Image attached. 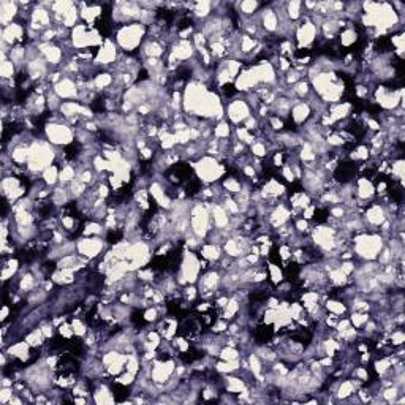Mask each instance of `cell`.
I'll list each match as a JSON object with an SVG mask.
<instances>
[{
  "label": "cell",
  "instance_id": "6da1fadb",
  "mask_svg": "<svg viewBox=\"0 0 405 405\" xmlns=\"http://www.w3.org/2000/svg\"><path fill=\"white\" fill-rule=\"evenodd\" d=\"M146 34H148V27L143 26L141 23L125 24L117 29L116 43L122 49V53L131 54L133 51L141 48L144 40H146Z\"/></svg>",
  "mask_w": 405,
  "mask_h": 405
},
{
  "label": "cell",
  "instance_id": "7a4b0ae2",
  "mask_svg": "<svg viewBox=\"0 0 405 405\" xmlns=\"http://www.w3.org/2000/svg\"><path fill=\"white\" fill-rule=\"evenodd\" d=\"M353 244V252L361 259L366 261H375L380 250L385 245L383 236L380 233H359L355 236V239L351 241Z\"/></svg>",
  "mask_w": 405,
  "mask_h": 405
},
{
  "label": "cell",
  "instance_id": "3957f363",
  "mask_svg": "<svg viewBox=\"0 0 405 405\" xmlns=\"http://www.w3.org/2000/svg\"><path fill=\"white\" fill-rule=\"evenodd\" d=\"M193 168L196 173V178H198L203 184L217 182L226 171L225 165H222L215 157H211V155H203L201 159L196 160Z\"/></svg>",
  "mask_w": 405,
  "mask_h": 405
},
{
  "label": "cell",
  "instance_id": "277c9868",
  "mask_svg": "<svg viewBox=\"0 0 405 405\" xmlns=\"http://www.w3.org/2000/svg\"><path fill=\"white\" fill-rule=\"evenodd\" d=\"M201 263L193 250H185L182 253V261L179 273H176V280L179 285H195L200 279Z\"/></svg>",
  "mask_w": 405,
  "mask_h": 405
},
{
  "label": "cell",
  "instance_id": "5b68a950",
  "mask_svg": "<svg viewBox=\"0 0 405 405\" xmlns=\"http://www.w3.org/2000/svg\"><path fill=\"white\" fill-rule=\"evenodd\" d=\"M189 217H190V230H192V233L196 237H200L201 241H204L207 233H209V230L212 228L209 207H207L206 204H203V203L192 204Z\"/></svg>",
  "mask_w": 405,
  "mask_h": 405
},
{
  "label": "cell",
  "instance_id": "8992f818",
  "mask_svg": "<svg viewBox=\"0 0 405 405\" xmlns=\"http://www.w3.org/2000/svg\"><path fill=\"white\" fill-rule=\"evenodd\" d=\"M45 134L53 146H68L75 141V130L64 122H48L45 127Z\"/></svg>",
  "mask_w": 405,
  "mask_h": 405
},
{
  "label": "cell",
  "instance_id": "52a82bcc",
  "mask_svg": "<svg viewBox=\"0 0 405 405\" xmlns=\"http://www.w3.org/2000/svg\"><path fill=\"white\" fill-rule=\"evenodd\" d=\"M303 23L296 26L295 35H296V43L299 49H309L315 43L318 37V27L310 21V16L301 18Z\"/></svg>",
  "mask_w": 405,
  "mask_h": 405
},
{
  "label": "cell",
  "instance_id": "ba28073f",
  "mask_svg": "<svg viewBox=\"0 0 405 405\" xmlns=\"http://www.w3.org/2000/svg\"><path fill=\"white\" fill-rule=\"evenodd\" d=\"M105 247V239H101L100 236H84L78 239L76 242V252L87 259L98 258Z\"/></svg>",
  "mask_w": 405,
  "mask_h": 405
},
{
  "label": "cell",
  "instance_id": "9c48e42d",
  "mask_svg": "<svg viewBox=\"0 0 405 405\" xmlns=\"http://www.w3.org/2000/svg\"><path fill=\"white\" fill-rule=\"evenodd\" d=\"M174 370H176V361L173 358L165 359V361L155 359L154 364H152V369H151V378L155 385L162 386L174 375Z\"/></svg>",
  "mask_w": 405,
  "mask_h": 405
},
{
  "label": "cell",
  "instance_id": "30bf717a",
  "mask_svg": "<svg viewBox=\"0 0 405 405\" xmlns=\"http://www.w3.org/2000/svg\"><path fill=\"white\" fill-rule=\"evenodd\" d=\"M222 276L219 271H207L198 279V292L203 299H209L217 295V290L220 288Z\"/></svg>",
  "mask_w": 405,
  "mask_h": 405
},
{
  "label": "cell",
  "instance_id": "8fae6325",
  "mask_svg": "<svg viewBox=\"0 0 405 405\" xmlns=\"http://www.w3.org/2000/svg\"><path fill=\"white\" fill-rule=\"evenodd\" d=\"M117 45L111 41L109 38H105V43H103L95 53V59H93V65H101V67H111L112 64H116V60L119 57Z\"/></svg>",
  "mask_w": 405,
  "mask_h": 405
},
{
  "label": "cell",
  "instance_id": "7c38bea8",
  "mask_svg": "<svg viewBox=\"0 0 405 405\" xmlns=\"http://www.w3.org/2000/svg\"><path fill=\"white\" fill-rule=\"evenodd\" d=\"M250 111H252V108L248 106V103L245 100H242V98L230 101V105H228L226 109H225L228 119H230V123L237 125V127H239L241 123H244V120L247 117L252 116Z\"/></svg>",
  "mask_w": 405,
  "mask_h": 405
},
{
  "label": "cell",
  "instance_id": "4fadbf2b",
  "mask_svg": "<svg viewBox=\"0 0 405 405\" xmlns=\"http://www.w3.org/2000/svg\"><path fill=\"white\" fill-rule=\"evenodd\" d=\"M386 219H388L386 209L381 204H377V203H370V206L366 209L364 215H362L366 230H367V226L372 228V230H377V228H380V225Z\"/></svg>",
  "mask_w": 405,
  "mask_h": 405
},
{
  "label": "cell",
  "instance_id": "5bb4252c",
  "mask_svg": "<svg viewBox=\"0 0 405 405\" xmlns=\"http://www.w3.org/2000/svg\"><path fill=\"white\" fill-rule=\"evenodd\" d=\"M53 90L62 100H75L79 95V89L76 86V81L73 78H62L56 86H53Z\"/></svg>",
  "mask_w": 405,
  "mask_h": 405
},
{
  "label": "cell",
  "instance_id": "9a60e30c",
  "mask_svg": "<svg viewBox=\"0 0 405 405\" xmlns=\"http://www.w3.org/2000/svg\"><path fill=\"white\" fill-rule=\"evenodd\" d=\"M312 108L307 101H296L295 105L292 106V111H290V120H292L296 127H301L304 125V123L312 117Z\"/></svg>",
  "mask_w": 405,
  "mask_h": 405
},
{
  "label": "cell",
  "instance_id": "2e32d148",
  "mask_svg": "<svg viewBox=\"0 0 405 405\" xmlns=\"http://www.w3.org/2000/svg\"><path fill=\"white\" fill-rule=\"evenodd\" d=\"M292 217H293L292 215V209H288L287 204H277L274 209H273L271 215H269V225L277 230L279 226L288 223Z\"/></svg>",
  "mask_w": 405,
  "mask_h": 405
},
{
  "label": "cell",
  "instance_id": "e0dca14e",
  "mask_svg": "<svg viewBox=\"0 0 405 405\" xmlns=\"http://www.w3.org/2000/svg\"><path fill=\"white\" fill-rule=\"evenodd\" d=\"M18 15H19V4L7 2V0L0 2V23H2L4 27L15 23V18H18Z\"/></svg>",
  "mask_w": 405,
  "mask_h": 405
},
{
  "label": "cell",
  "instance_id": "ac0fdd59",
  "mask_svg": "<svg viewBox=\"0 0 405 405\" xmlns=\"http://www.w3.org/2000/svg\"><path fill=\"white\" fill-rule=\"evenodd\" d=\"M92 402L95 403H114L116 399L112 396L111 386L108 383H97V386L92 389Z\"/></svg>",
  "mask_w": 405,
  "mask_h": 405
},
{
  "label": "cell",
  "instance_id": "d6986e66",
  "mask_svg": "<svg viewBox=\"0 0 405 405\" xmlns=\"http://www.w3.org/2000/svg\"><path fill=\"white\" fill-rule=\"evenodd\" d=\"M141 51L143 54L148 57H155V59H160L165 53V48L163 45L160 43L159 40H154V38H146L144 40V43L141 45Z\"/></svg>",
  "mask_w": 405,
  "mask_h": 405
},
{
  "label": "cell",
  "instance_id": "ffe728a7",
  "mask_svg": "<svg viewBox=\"0 0 405 405\" xmlns=\"http://www.w3.org/2000/svg\"><path fill=\"white\" fill-rule=\"evenodd\" d=\"M225 391L228 394H234V396H237L239 392L248 389L247 386V383L242 377H234L231 375V373H228V375L225 377V385H223Z\"/></svg>",
  "mask_w": 405,
  "mask_h": 405
},
{
  "label": "cell",
  "instance_id": "44dd1931",
  "mask_svg": "<svg viewBox=\"0 0 405 405\" xmlns=\"http://www.w3.org/2000/svg\"><path fill=\"white\" fill-rule=\"evenodd\" d=\"M261 26H263V29L266 30V32H269V34L277 32V29H279V19H277V15H276V12L273 10L271 5H267L266 10H263V12H261Z\"/></svg>",
  "mask_w": 405,
  "mask_h": 405
},
{
  "label": "cell",
  "instance_id": "7402d4cb",
  "mask_svg": "<svg viewBox=\"0 0 405 405\" xmlns=\"http://www.w3.org/2000/svg\"><path fill=\"white\" fill-rule=\"evenodd\" d=\"M200 255H201V258L206 259V261H219L223 253H222V247L219 244L204 242L200 247Z\"/></svg>",
  "mask_w": 405,
  "mask_h": 405
},
{
  "label": "cell",
  "instance_id": "603a6c76",
  "mask_svg": "<svg viewBox=\"0 0 405 405\" xmlns=\"http://www.w3.org/2000/svg\"><path fill=\"white\" fill-rule=\"evenodd\" d=\"M24 340L27 342V344L32 347V348H40V347H43L46 344V336L43 334V331H41L40 326L34 328V329H30L27 334L24 336Z\"/></svg>",
  "mask_w": 405,
  "mask_h": 405
},
{
  "label": "cell",
  "instance_id": "cb8c5ba5",
  "mask_svg": "<svg viewBox=\"0 0 405 405\" xmlns=\"http://www.w3.org/2000/svg\"><path fill=\"white\" fill-rule=\"evenodd\" d=\"M19 271H21V261L18 258L7 259L2 266V280L4 282H8V280L13 279V276H16Z\"/></svg>",
  "mask_w": 405,
  "mask_h": 405
},
{
  "label": "cell",
  "instance_id": "d4e9b609",
  "mask_svg": "<svg viewBox=\"0 0 405 405\" xmlns=\"http://www.w3.org/2000/svg\"><path fill=\"white\" fill-rule=\"evenodd\" d=\"M339 41H340L342 48H351L358 41L356 30L353 29L351 26H347L345 29H342L340 34H339Z\"/></svg>",
  "mask_w": 405,
  "mask_h": 405
},
{
  "label": "cell",
  "instance_id": "484cf974",
  "mask_svg": "<svg viewBox=\"0 0 405 405\" xmlns=\"http://www.w3.org/2000/svg\"><path fill=\"white\" fill-rule=\"evenodd\" d=\"M59 173H60V166L59 165H51L41 173V179L45 181L48 187H54L59 182Z\"/></svg>",
  "mask_w": 405,
  "mask_h": 405
},
{
  "label": "cell",
  "instance_id": "4316f807",
  "mask_svg": "<svg viewBox=\"0 0 405 405\" xmlns=\"http://www.w3.org/2000/svg\"><path fill=\"white\" fill-rule=\"evenodd\" d=\"M328 273H329V282L334 287H344L345 284H348V276L339 266L329 269Z\"/></svg>",
  "mask_w": 405,
  "mask_h": 405
},
{
  "label": "cell",
  "instance_id": "83f0119b",
  "mask_svg": "<svg viewBox=\"0 0 405 405\" xmlns=\"http://www.w3.org/2000/svg\"><path fill=\"white\" fill-rule=\"evenodd\" d=\"M325 309L328 310L329 314H334V315H337V317H342L344 314H347V310H348L347 304H344L340 299H336V298H332V299L326 301Z\"/></svg>",
  "mask_w": 405,
  "mask_h": 405
},
{
  "label": "cell",
  "instance_id": "f1b7e54d",
  "mask_svg": "<svg viewBox=\"0 0 405 405\" xmlns=\"http://www.w3.org/2000/svg\"><path fill=\"white\" fill-rule=\"evenodd\" d=\"M214 138L217 140H228L231 137V123L228 120H220L217 122V125L212 128Z\"/></svg>",
  "mask_w": 405,
  "mask_h": 405
},
{
  "label": "cell",
  "instance_id": "f546056e",
  "mask_svg": "<svg viewBox=\"0 0 405 405\" xmlns=\"http://www.w3.org/2000/svg\"><path fill=\"white\" fill-rule=\"evenodd\" d=\"M105 231H106L105 225H101L100 222H95V220H90L81 230V234L82 236H101Z\"/></svg>",
  "mask_w": 405,
  "mask_h": 405
},
{
  "label": "cell",
  "instance_id": "4dcf8cb0",
  "mask_svg": "<svg viewBox=\"0 0 405 405\" xmlns=\"http://www.w3.org/2000/svg\"><path fill=\"white\" fill-rule=\"evenodd\" d=\"M234 134H236L237 141H241L242 144H245V146H248V148H250L252 144L256 141L255 134H252V131H248L245 127H241V125L234 128Z\"/></svg>",
  "mask_w": 405,
  "mask_h": 405
},
{
  "label": "cell",
  "instance_id": "1f68e13d",
  "mask_svg": "<svg viewBox=\"0 0 405 405\" xmlns=\"http://www.w3.org/2000/svg\"><path fill=\"white\" fill-rule=\"evenodd\" d=\"M222 187L225 189L226 193H230V195H236V193H239L242 190V182L237 179V178H233V176H228V178H225L222 181Z\"/></svg>",
  "mask_w": 405,
  "mask_h": 405
},
{
  "label": "cell",
  "instance_id": "d6a6232c",
  "mask_svg": "<svg viewBox=\"0 0 405 405\" xmlns=\"http://www.w3.org/2000/svg\"><path fill=\"white\" fill-rule=\"evenodd\" d=\"M211 12H212V4L207 2V0H203V2H196L193 5V16L195 18L207 19V18L211 16Z\"/></svg>",
  "mask_w": 405,
  "mask_h": 405
},
{
  "label": "cell",
  "instance_id": "836d02e7",
  "mask_svg": "<svg viewBox=\"0 0 405 405\" xmlns=\"http://www.w3.org/2000/svg\"><path fill=\"white\" fill-rule=\"evenodd\" d=\"M256 46H258V38L250 37V35H247V34L241 37V45H239L241 56H248Z\"/></svg>",
  "mask_w": 405,
  "mask_h": 405
},
{
  "label": "cell",
  "instance_id": "e575fe53",
  "mask_svg": "<svg viewBox=\"0 0 405 405\" xmlns=\"http://www.w3.org/2000/svg\"><path fill=\"white\" fill-rule=\"evenodd\" d=\"M267 276L269 279H271V282L274 285H279V284H282L285 277H284V271H282V267H280L279 264H274V263H269L267 261Z\"/></svg>",
  "mask_w": 405,
  "mask_h": 405
},
{
  "label": "cell",
  "instance_id": "d590c367",
  "mask_svg": "<svg viewBox=\"0 0 405 405\" xmlns=\"http://www.w3.org/2000/svg\"><path fill=\"white\" fill-rule=\"evenodd\" d=\"M70 325H71V328H73L75 336H78V337H84L89 332V326L86 323V320H82L81 317H73L70 320Z\"/></svg>",
  "mask_w": 405,
  "mask_h": 405
},
{
  "label": "cell",
  "instance_id": "8d00e7d4",
  "mask_svg": "<svg viewBox=\"0 0 405 405\" xmlns=\"http://www.w3.org/2000/svg\"><path fill=\"white\" fill-rule=\"evenodd\" d=\"M16 73H18V70H16L15 64L10 59L4 60L2 64H0V76H2V79H7V81L15 79Z\"/></svg>",
  "mask_w": 405,
  "mask_h": 405
},
{
  "label": "cell",
  "instance_id": "74e56055",
  "mask_svg": "<svg viewBox=\"0 0 405 405\" xmlns=\"http://www.w3.org/2000/svg\"><path fill=\"white\" fill-rule=\"evenodd\" d=\"M301 8H303V4L298 2V0H292V2H288L287 7H285L288 19L290 21H298V19L303 18V15H301Z\"/></svg>",
  "mask_w": 405,
  "mask_h": 405
},
{
  "label": "cell",
  "instance_id": "f35d334b",
  "mask_svg": "<svg viewBox=\"0 0 405 405\" xmlns=\"http://www.w3.org/2000/svg\"><path fill=\"white\" fill-rule=\"evenodd\" d=\"M239 12H241V16H245V18H250L256 13V10L259 7L258 2H255V0H245V2H241L239 5Z\"/></svg>",
  "mask_w": 405,
  "mask_h": 405
},
{
  "label": "cell",
  "instance_id": "ab89813d",
  "mask_svg": "<svg viewBox=\"0 0 405 405\" xmlns=\"http://www.w3.org/2000/svg\"><path fill=\"white\" fill-rule=\"evenodd\" d=\"M369 320H370V315L367 312H353L350 315V323H351L353 328H356V329H361Z\"/></svg>",
  "mask_w": 405,
  "mask_h": 405
},
{
  "label": "cell",
  "instance_id": "60d3db41",
  "mask_svg": "<svg viewBox=\"0 0 405 405\" xmlns=\"http://www.w3.org/2000/svg\"><path fill=\"white\" fill-rule=\"evenodd\" d=\"M250 152H252V155L253 157H256V159H263V157H266L267 155V144H266V141H263V140H256L252 146H250Z\"/></svg>",
  "mask_w": 405,
  "mask_h": 405
},
{
  "label": "cell",
  "instance_id": "b9f144b4",
  "mask_svg": "<svg viewBox=\"0 0 405 405\" xmlns=\"http://www.w3.org/2000/svg\"><path fill=\"white\" fill-rule=\"evenodd\" d=\"M219 358L222 361H236L241 358V353L236 350V347H230V345H225L220 353H219Z\"/></svg>",
  "mask_w": 405,
  "mask_h": 405
},
{
  "label": "cell",
  "instance_id": "7bdbcfd3",
  "mask_svg": "<svg viewBox=\"0 0 405 405\" xmlns=\"http://www.w3.org/2000/svg\"><path fill=\"white\" fill-rule=\"evenodd\" d=\"M389 342L392 344V347H402V344L405 342V334L400 326L392 329V332L389 334Z\"/></svg>",
  "mask_w": 405,
  "mask_h": 405
},
{
  "label": "cell",
  "instance_id": "ee69618b",
  "mask_svg": "<svg viewBox=\"0 0 405 405\" xmlns=\"http://www.w3.org/2000/svg\"><path fill=\"white\" fill-rule=\"evenodd\" d=\"M59 220L62 225H64L65 231H70V233H73L75 228L78 226V220L75 219V215H62Z\"/></svg>",
  "mask_w": 405,
  "mask_h": 405
},
{
  "label": "cell",
  "instance_id": "f6af8a7d",
  "mask_svg": "<svg viewBox=\"0 0 405 405\" xmlns=\"http://www.w3.org/2000/svg\"><path fill=\"white\" fill-rule=\"evenodd\" d=\"M198 295H200V292H198V288H196L195 285H185L184 292H182V298L187 301V303H190V301H195Z\"/></svg>",
  "mask_w": 405,
  "mask_h": 405
},
{
  "label": "cell",
  "instance_id": "bcb514c9",
  "mask_svg": "<svg viewBox=\"0 0 405 405\" xmlns=\"http://www.w3.org/2000/svg\"><path fill=\"white\" fill-rule=\"evenodd\" d=\"M15 388L13 386H2L0 388V403H10L12 397L15 396Z\"/></svg>",
  "mask_w": 405,
  "mask_h": 405
},
{
  "label": "cell",
  "instance_id": "7dc6e473",
  "mask_svg": "<svg viewBox=\"0 0 405 405\" xmlns=\"http://www.w3.org/2000/svg\"><path fill=\"white\" fill-rule=\"evenodd\" d=\"M59 334L62 337H65V339H71V337H75V332H73V328H71L70 325V321H64L60 326H59Z\"/></svg>",
  "mask_w": 405,
  "mask_h": 405
},
{
  "label": "cell",
  "instance_id": "c3c4849f",
  "mask_svg": "<svg viewBox=\"0 0 405 405\" xmlns=\"http://www.w3.org/2000/svg\"><path fill=\"white\" fill-rule=\"evenodd\" d=\"M280 174H282V178L287 181V182H295V173H293V170H292V166L290 165H284L282 166V170H280Z\"/></svg>",
  "mask_w": 405,
  "mask_h": 405
},
{
  "label": "cell",
  "instance_id": "681fc988",
  "mask_svg": "<svg viewBox=\"0 0 405 405\" xmlns=\"http://www.w3.org/2000/svg\"><path fill=\"white\" fill-rule=\"evenodd\" d=\"M295 230H296L298 233H301V234L307 233V231H309V220L303 219V217H301V219H298V220L295 222Z\"/></svg>",
  "mask_w": 405,
  "mask_h": 405
},
{
  "label": "cell",
  "instance_id": "f907efd6",
  "mask_svg": "<svg viewBox=\"0 0 405 405\" xmlns=\"http://www.w3.org/2000/svg\"><path fill=\"white\" fill-rule=\"evenodd\" d=\"M8 315H10V306L5 304L4 309H2V321H7L8 320Z\"/></svg>",
  "mask_w": 405,
  "mask_h": 405
}]
</instances>
